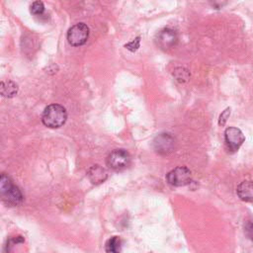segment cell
<instances>
[{
    "label": "cell",
    "mask_w": 253,
    "mask_h": 253,
    "mask_svg": "<svg viewBox=\"0 0 253 253\" xmlns=\"http://www.w3.org/2000/svg\"><path fill=\"white\" fill-rule=\"evenodd\" d=\"M173 75L175 76V78H176L178 81H180V82H185V81H187V80L189 79L190 73H189V71H188L187 69L180 67V68L175 69Z\"/></svg>",
    "instance_id": "obj_15"
},
{
    "label": "cell",
    "mask_w": 253,
    "mask_h": 253,
    "mask_svg": "<svg viewBox=\"0 0 253 253\" xmlns=\"http://www.w3.org/2000/svg\"><path fill=\"white\" fill-rule=\"evenodd\" d=\"M153 146L156 152L160 154H168L175 148V139L170 133H159L153 140Z\"/></svg>",
    "instance_id": "obj_7"
},
{
    "label": "cell",
    "mask_w": 253,
    "mask_h": 253,
    "mask_svg": "<svg viewBox=\"0 0 253 253\" xmlns=\"http://www.w3.org/2000/svg\"><path fill=\"white\" fill-rule=\"evenodd\" d=\"M30 11L33 15L41 16L44 12V5L42 1H35L30 7Z\"/></svg>",
    "instance_id": "obj_14"
},
{
    "label": "cell",
    "mask_w": 253,
    "mask_h": 253,
    "mask_svg": "<svg viewBox=\"0 0 253 253\" xmlns=\"http://www.w3.org/2000/svg\"><path fill=\"white\" fill-rule=\"evenodd\" d=\"M87 175L90 179V181L93 183V184H101L103 183L107 177H108V174H107V171L100 165H94L92 166L88 172H87Z\"/></svg>",
    "instance_id": "obj_10"
},
{
    "label": "cell",
    "mask_w": 253,
    "mask_h": 253,
    "mask_svg": "<svg viewBox=\"0 0 253 253\" xmlns=\"http://www.w3.org/2000/svg\"><path fill=\"white\" fill-rule=\"evenodd\" d=\"M167 182L174 187H183L191 183L192 175L191 171L185 166H178L166 175Z\"/></svg>",
    "instance_id": "obj_5"
},
{
    "label": "cell",
    "mask_w": 253,
    "mask_h": 253,
    "mask_svg": "<svg viewBox=\"0 0 253 253\" xmlns=\"http://www.w3.org/2000/svg\"><path fill=\"white\" fill-rule=\"evenodd\" d=\"M244 232L247 237L253 240V220H248L244 225Z\"/></svg>",
    "instance_id": "obj_16"
},
{
    "label": "cell",
    "mask_w": 253,
    "mask_h": 253,
    "mask_svg": "<svg viewBox=\"0 0 253 253\" xmlns=\"http://www.w3.org/2000/svg\"><path fill=\"white\" fill-rule=\"evenodd\" d=\"M122 239L119 236H113L109 238L105 244L107 253H121L122 252Z\"/></svg>",
    "instance_id": "obj_12"
},
{
    "label": "cell",
    "mask_w": 253,
    "mask_h": 253,
    "mask_svg": "<svg viewBox=\"0 0 253 253\" xmlns=\"http://www.w3.org/2000/svg\"><path fill=\"white\" fill-rule=\"evenodd\" d=\"M89 38V28L84 23H78L69 28L67 32V41L73 46L84 44Z\"/></svg>",
    "instance_id": "obj_4"
},
{
    "label": "cell",
    "mask_w": 253,
    "mask_h": 253,
    "mask_svg": "<svg viewBox=\"0 0 253 253\" xmlns=\"http://www.w3.org/2000/svg\"><path fill=\"white\" fill-rule=\"evenodd\" d=\"M0 196L2 201L9 206H18L24 199L21 190L4 173L0 177Z\"/></svg>",
    "instance_id": "obj_1"
},
{
    "label": "cell",
    "mask_w": 253,
    "mask_h": 253,
    "mask_svg": "<svg viewBox=\"0 0 253 253\" xmlns=\"http://www.w3.org/2000/svg\"><path fill=\"white\" fill-rule=\"evenodd\" d=\"M237 196L240 200L253 203V181H243L236 188Z\"/></svg>",
    "instance_id": "obj_9"
},
{
    "label": "cell",
    "mask_w": 253,
    "mask_h": 253,
    "mask_svg": "<svg viewBox=\"0 0 253 253\" xmlns=\"http://www.w3.org/2000/svg\"><path fill=\"white\" fill-rule=\"evenodd\" d=\"M156 42L163 49L171 48L177 44L178 35H177L176 31H174L170 28L163 29L162 31H160L157 34Z\"/></svg>",
    "instance_id": "obj_8"
},
{
    "label": "cell",
    "mask_w": 253,
    "mask_h": 253,
    "mask_svg": "<svg viewBox=\"0 0 253 253\" xmlns=\"http://www.w3.org/2000/svg\"><path fill=\"white\" fill-rule=\"evenodd\" d=\"M139 42H140V38L137 37L133 41H131L128 43H126L125 46H126V48H127L130 51H135L139 47Z\"/></svg>",
    "instance_id": "obj_17"
},
{
    "label": "cell",
    "mask_w": 253,
    "mask_h": 253,
    "mask_svg": "<svg viewBox=\"0 0 253 253\" xmlns=\"http://www.w3.org/2000/svg\"><path fill=\"white\" fill-rule=\"evenodd\" d=\"M224 140L227 149L234 152L242 145L245 140V136L238 127L229 126L224 130Z\"/></svg>",
    "instance_id": "obj_6"
},
{
    "label": "cell",
    "mask_w": 253,
    "mask_h": 253,
    "mask_svg": "<svg viewBox=\"0 0 253 253\" xmlns=\"http://www.w3.org/2000/svg\"><path fill=\"white\" fill-rule=\"evenodd\" d=\"M230 116V108H226L219 116V119H218V125L219 126H224V124L226 123L228 117Z\"/></svg>",
    "instance_id": "obj_18"
},
{
    "label": "cell",
    "mask_w": 253,
    "mask_h": 253,
    "mask_svg": "<svg viewBox=\"0 0 253 253\" xmlns=\"http://www.w3.org/2000/svg\"><path fill=\"white\" fill-rule=\"evenodd\" d=\"M18 92V85L13 81H2L1 82V94L4 97H13Z\"/></svg>",
    "instance_id": "obj_13"
},
{
    "label": "cell",
    "mask_w": 253,
    "mask_h": 253,
    "mask_svg": "<svg viewBox=\"0 0 253 253\" xmlns=\"http://www.w3.org/2000/svg\"><path fill=\"white\" fill-rule=\"evenodd\" d=\"M130 164L129 153L122 148L114 149L107 157V165L109 168L119 171L126 168Z\"/></svg>",
    "instance_id": "obj_3"
},
{
    "label": "cell",
    "mask_w": 253,
    "mask_h": 253,
    "mask_svg": "<svg viewBox=\"0 0 253 253\" xmlns=\"http://www.w3.org/2000/svg\"><path fill=\"white\" fill-rule=\"evenodd\" d=\"M25 239L22 236L11 237L7 240V244L5 245V253H18L21 251L24 246Z\"/></svg>",
    "instance_id": "obj_11"
},
{
    "label": "cell",
    "mask_w": 253,
    "mask_h": 253,
    "mask_svg": "<svg viewBox=\"0 0 253 253\" xmlns=\"http://www.w3.org/2000/svg\"><path fill=\"white\" fill-rule=\"evenodd\" d=\"M67 119L65 108L59 104H50L42 112V122L50 128H57L63 126Z\"/></svg>",
    "instance_id": "obj_2"
}]
</instances>
